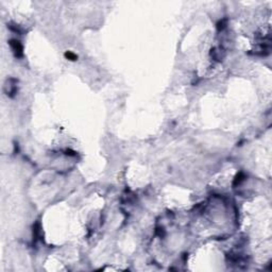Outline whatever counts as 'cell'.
<instances>
[{
	"label": "cell",
	"instance_id": "cell-1",
	"mask_svg": "<svg viewBox=\"0 0 272 272\" xmlns=\"http://www.w3.org/2000/svg\"><path fill=\"white\" fill-rule=\"evenodd\" d=\"M9 44L11 46L16 58H21L23 54V45L20 44V42L17 41V39H11Z\"/></svg>",
	"mask_w": 272,
	"mask_h": 272
},
{
	"label": "cell",
	"instance_id": "cell-3",
	"mask_svg": "<svg viewBox=\"0 0 272 272\" xmlns=\"http://www.w3.org/2000/svg\"><path fill=\"white\" fill-rule=\"evenodd\" d=\"M223 50L221 48H214L211 51V56L215 61H221L223 59Z\"/></svg>",
	"mask_w": 272,
	"mask_h": 272
},
{
	"label": "cell",
	"instance_id": "cell-4",
	"mask_svg": "<svg viewBox=\"0 0 272 272\" xmlns=\"http://www.w3.org/2000/svg\"><path fill=\"white\" fill-rule=\"evenodd\" d=\"M41 233H42V227H41V223L39 222H36L33 227V235H34V239L35 241L37 239H39L41 237Z\"/></svg>",
	"mask_w": 272,
	"mask_h": 272
},
{
	"label": "cell",
	"instance_id": "cell-2",
	"mask_svg": "<svg viewBox=\"0 0 272 272\" xmlns=\"http://www.w3.org/2000/svg\"><path fill=\"white\" fill-rule=\"evenodd\" d=\"M17 82H18L17 80L13 79V78H11L10 80H8V83L10 84V88L8 90H5L8 96H10V97L15 96V94L17 92Z\"/></svg>",
	"mask_w": 272,
	"mask_h": 272
},
{
	"label": "cell",
	"instance_id": "cell-5",
	"mask_svg": "<svg viewBox=\"0 0 272 272\" xmlns=\"http://www.w3.org/2000/svg\"><path fill=\"white\" fill-rule=\"evenodd\" d=\"M245 179V174L243 172H239L236 176V178L234 179V182H233V186H237V185H240L241 182H243Z\"/></svg>",
	"mask_w": 272,
	"mask_h": 272
},
{
	"label": "cell",
	"instance_id": "cell-8",
	"mask_svg": "<svg viewBox=\"0 0 272 272\" xmlns=\"http://www.w3.org/2000/svg\"><path fill=\"white\" fill-rule=\"evenodd\" d=\"M155 234L158 235V237H163L165 235V231L163 227H156V230H155Z\"/></svg>",
	"mask_w": 272,
	"mask_h": 272
},
{
	"label": "cell",
	"instance_id": "cell-9",
	"mask_svg": "<svg viewBox=\"0 0 272 272\" xmlns=\"http://www.w3.org/2000/svg\"><path fill=\"white\" fill-rule=\"evenodd\" d=\"M66 154L73 156V155H74V152H73V151H71V150H66Z\"/></svg>",
	"mask_w": 272,
	"mask_h": 272
},
{
	"label": "cell",
	"instance_id": "cell-6",
	"mask_svg": "<svg viewBox=\"0 0 272 272\" xmlns=\"http://www.w3.org/2000/svg\"><path fill=\"white\" fill-rule=\"evenodd\" d=\"M65 58L66 59H68L69 61H77L78 60V55L77 54H74L73 52L71 51H67L65 53Z\"/></svg>",
	"mask_w": 272,
	"mask_h": 272
},
{
	"label": "cell",
	"instance_id": "cell-7",
	"mask_svg": "<svg viewBox=\"0 0 272 272\" xmlns=\"http://www.w3.org/2000/svg\"><path fill=\"white\" fill-rule=\"evenodd\" d=\"M227 18H224V19H222V20H220L218 23H217V29L220 31V30H223L225 28V26H227Z\"/></svg>",
	"mask_w": 272,
	"mask_h": 272
}]
</instances>
